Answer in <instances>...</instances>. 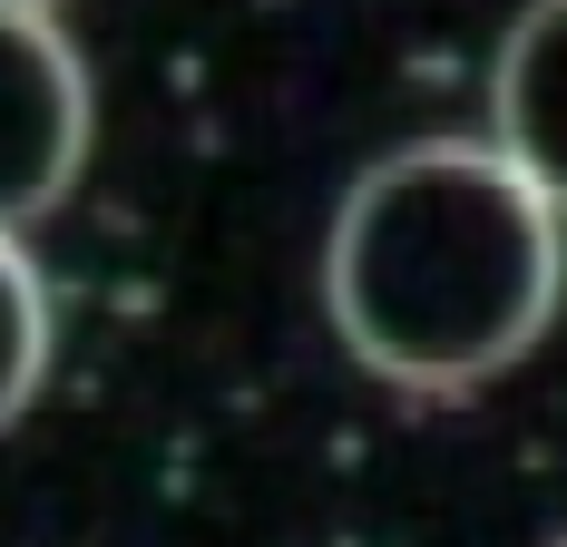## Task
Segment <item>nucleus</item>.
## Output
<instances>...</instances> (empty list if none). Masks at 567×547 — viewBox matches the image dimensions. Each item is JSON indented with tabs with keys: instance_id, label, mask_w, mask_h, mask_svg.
Masks as SVG:
<instances>
[{
	"instance_id": "obj_1",
	"label": "nucleus",
	"mask_w": 567,
	"mask_h": 547,
	"mask_svg": "<svg viewBox=\"0 0 567 547\" xmlns=\"http://www.w3.org/2000/svg\"><path fill=\"white\" fill-rule=\"evenodd\" d=\"M567 303V216L499 137H411L352 176L323 235V313L392 391H480L518 372Z\"/></svg>"
},
{
	"instance_id": "obj_2",
	"label": "nucleus",
	"mask_w": 567,
	"mask_h": 547,
	"mask_svg": "<svg viewBox=\"0 0 567 547\" xmlns=\"http://www.w3.org/2000/svg\"><path fill=\"white\" fill-rule=\"evenodd\" d=\"M99 137L89 59L50 10H0V235H30Z\"/></svg>"
},
{
	"instance_id": "obj_3",
	"label": "nucleus",
	"mask_w": 567,
	"mask_h": 547,
	"mask_svg": "<svg viewBox=\"0 0 567 547\" xmlns=\"http://www.w3.org/2000/svg\"><path fill=\"white\" fill-rule=\"evenodd\" d=\"M489 137L567 216V0H528L489 69Z\"/></svg>"
},
{
	"instance_id": "obj_4",
	"label": "nucleus",
	"mask_w": 567,
	"mask_h": 547,
	"mask_svg": "<svg viewBox=\"0 0 567 547\" xmlns=\"http://www.w3.org/2000/svg\"><path fill=\"white\" fill-rule=\"evenodd\" d=\"M50 342H59L50 283H40V265H30L20 235H0V431L40 401V382H50Z\"/></svg>"
},
{
	"instance_id": "obj_5",
	"label": "nucleus",
	"mask_w": 567,
	"mask_h": 547,
	"mask_svg": "<svg viewBox=\"0 0 567 547\" xmlns=\"http://www.w3.org/2000/svg\"><path fill=\"white\" fill-rule=\"evenodd\" d=\"M0 10H59V0H0Z\"/></svg>"
},
{
	"instance_id": "obj_6",
	"label": "nucleus",
	"mask_w": 567,
	"mask_h": 547,
	"mask_svg": "<svg viewBox=\"0 0 567 547\" xmlns=\"http://www.w3.org/2000/svg\"><path fill=\"white\" fill-rule=\"evenodd\" d=\"M558 547H567V538H558Z\"/></svg>"
}]
</instances>
